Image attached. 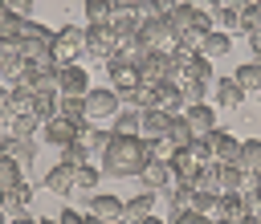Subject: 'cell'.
Listing matches in <instances>:
<instances>
[{
    "label": "cell",
    "instance_id": "17",
    "mask_svg": "<svg viewBox=\"0 0 261 224\" xmlns=\"http://www.w3.org/2000/svg\"><path fill=\"white\" fill-rule=\"evenodd\" d=\"M167 110H159V106H151V110H139V138H159L163 130H167Z\"/></svg>",
    "mask_w": 261,
    "mask_h": 224
},
{
    "label": "cell",
    "instance_id": "3",
    "mask_svg": "<svg viewBox=\"0 0 261 224\" xmlns=\"http://www.w3.org/2000/svg\"><path fill=\"white\" fill-rule=\"evenodd\" d=\"M49 53H53V61H57V65H65V61H77V57L86 53V37H82V29H77V24H65V29H53V41H49Z\"/></svg>",
    "mask_w": 261,
    "mask_h": 224
},
{
    "label": "cell",
    "instance_id": "18",
    "mask_svg": "<svg viewBox=\"0 0 261 224\" xmlns=\"http://www.w3.org/2000/svg\"><path fill=\"white\" fill-rule=\"evenodd\" d=\"M4 134H8V138H20V143H37L41 122H37L33 114H16V118H8V122H4Z\"/></svg>",
    "mask_w": 261,
    "mask_h": 224
},
{
    "label": "cell",
    "instance_id": "51",
    "mask_svg": "<svg viewBox=\"0 0 261 224\" xmlns=\"http://www.w3.org/2000/svg\"><path fill=\"white\" fill-rule=\"evenodd\" d=\"M4 98H8V86H0V106H4Z\"/></svg>",
    "mask_w": 261,
    "mask_h": 224
},
{
    "label": "cell",
    "instance_id": "52",
    "mask_svg": "<svg viewBox=\"0 0 261 224\" xmlns=\"http://www.w3.org/2000/svg\"><path fill=\"white\" fill-rule=\"evenodd\" d=\"M0 224H8V212H4V208H0Z\"/></svg>",
    "mask_w": 261,
    "mask_h": 224
},
{
    "label": "cell",
    "instance_id": "48",
    "mask_svg": "<svg viewBox=\"0 0 261 224\" xmlns=\"http://www.w3.org/2000/svg\"><path fill=\"white\" fill-rule=\"evenodd\" d=\"M12 224H37V216H29V212H20V216H12Z\"/></svg>",
    "mask_w": 261,
    "mask_h": 224
},
{
    "label": "cell",
    "instance_id": "13",
    "mask_svg": "<svg viewBox=\"0 0 261 224\" xmlns=\"http://www.w3.org/2000/svg\"><path fill=\"white\" fill-rule=\"evenodd\" d=\"M139 179H143V187H147V191H167V187L175 183L171 163H163V159H147V163H143V171H139Z\"/></svg>",
    "mask_w": 261,
    "mask_h": 224
},
{
    "label": "cell",
    "instance_id": "38",
    "mask_svg": "<svg viewBox=\"0 0 261 224\" xmlns=\"http://www.w3.org/2000/svg\"><path fill=\"white\" fill-rule=\"evenodd\" d=\"M57 114H65V118H73V122H86L82 98H61V94H57Z\"/></svg>",
    "mask_w": 261,
    "mask_h": 224
},
{
    "label": "cell",
    "instance_id": "53",
    "mask_svg": "<svg viewBox=\"0 0 261 224\" xmlns=\"http://www.w3.org/2000/svg\"><path fill=\"white\" fill-rule=\"evenodd\" d=\"M216 4H220V0H204V8H216Z\"/></svg>",
    "mask_w": 261,
    "mask_h": 224
},
{
    "label": "cell",
    "instance_id": "39",
    "mask_svg": "<svg viewBox=\"0 0 261 224\" xmlns=\"http://www.w3.org/2000/svg\"><path fill=\"white\" fill-rule=\"evenodd\" d=\"M159 16H163L159 0H139V4H135V20H139V24H147V20H159Z\"/></svg>",
    "mask_w": 261,
    "mask_h": 224
},
{
    "label": "cell",
    "instance_id": "46",
    "mask_svg": "<svg viewBox=\"0 0 261 224\" xmlns=\"http://www.w3.org/2000/svg\"><path fill=\"white\" fill-rule=\"evenodd\" d=\"M220 4H224V8H228V12H237V16H241V12H245V8H249V4H253V0H220Z\"/></svg>",
    "mask_w": 261,
    "mask_h": 224
},
{
    "label": "cell",
    "instance_id": "31",
    "mask_svg": "<svg viewBox=\"0 0 261 224\" xmlns=\"http://www.w3.org/2000/svg\"><path fill=\"white\" fill-rule=\"evenodd\" d=\"M86 159H90V147H86L82 138H73V143H65V147H57V163H61V167H69V171H73L77 163H86Z\"/></svg>",
    "mask_w": 261,
    "mask_h": 224
},
{
    "label": "cell",
    "instance_id": "26",
    "mask_svg": "<svg viewBox=\"0 0 261 224\" xmlns=\"http://www.w3.org/2000/svg\"><path fill=\"white\" fill-rule=\"evenodd\" d=\"M232 81L245 90V94H257L261 90V57H253V61H245V65H237V73H232Z\"/></svg>",
    "mask_w": 261,
    "mask_h": 224
},
{
    "label": "cell",
    "instance_id": "58",
    "mask_svg": "<svg viewBox=\"0 0 261 224\" xmlns=\"http://www.w3.org/2000/svg\"><path fill=\"white\" fill-rule=\"evenodd\" d=\"M257 94H261V90H257Z\"/></svg>",
    "mask_w": 261,
    "mask_h": 224
},
{
    "label": "cell",
    "instance_id": "49",
    "mask_svg": "<svg viewBox=\"0 0 261 224\" xmlns=\"http://www.w3.org/2000/svg\"><path fill=\"white\" fill-rule=\"evenodd\" d=\"M139 224H163V220H159V216H155V212H151V216H143V220H139Z\"/></svg>",
    "mask_w": 261,
    "mask_h": 224
},
{
    "label": "cell",
    "instance_id": "44",
    "mask_svg": "<svg viewBox=\"0 0 261 224\" xmlns=\"http://www.w3.org/2000/svg\"><path fill=\"white\" fill-rule=\"evenodd\" d=\"M57 224H82V212H73V208H61V212H57Z\"/></svg>",
    "mask_w": 261,
    "mask_h": 224
},
{
    "label": "cell",
    "instance_id": "22",
    "mask_svg": "<svg viewBox=\"0 0 261 224\" xmlns=\"http://www.w3.org/2000/svg\"><path fill=\"white\" fill-rule=\"evenodd\" d=\"M0 155H8L12 163H33L37 159V143H20V138H8V134H0Z\"/></svg>",
    "mask_w": 261,
    "mask_h": 224
},
{
    "label": "cell",
    "instance_id": "15",
    "mask_svg": "<svg viewBox=\"0 0 261 224\" xmlns=\"http://www.w3.org/2000/svg\"><path fill=\"white\" fill-rule=\"evenodd\" d=\"M20 65H24V41L0 37V77H16Z\"/></svg>",
    "mask_w": 261,
    "mask_h": 224
},
{
    "label": "cell",
    "instance_id": "40",
    "mask_svg": "<svg viewBox=\"0 0 261 224\" xmlns=\"http://www.w3.org/2000/svg\"><path fill=\"white\" fill-rule=\"evenodd\" d=\"M249 29H261V0H253V4L241 12V33H249Z\"/></svg>",
    "mask_w": 261,
    "mask_h": 224
},
{
    "label": "cell",
    "instance_id": "30",
    "mask_svg": "<svg viewBox=\"0 0 261 224\" xmlns=\"http://www.w3.org/2000/svg\"><path fill=\"white\" fill-rule=\"evenodd\" d=\"M237 167H241V171H261V138H241Z\"/></svg>",
    "mask_w": 261,
    "mask_h": 224
},
{
    "label": "cell",
    "instance_id": "43",
    "mask_svg": "<svg viewBox=\"0 0 261 224\" xmlns=\"http://www.w3.org/2000/svg\"><path fill=\"white\" fill-rule=\"evenodd\" d=\"M245 200H249V216L261 224V191H245Z\"/></svg>",
    "mask_w": 261,
    "mask_h": 224
},
{
    "label": "cell",
    "instance_id": "23",
    "mask_svg": "<svg viewBox=\"0 0 261 224\" xmlns=\"http://www.w3.org/2000/svg\"><path fill=\"white\" fill-rule=\"evenodd\" d=\"M155 106L167 110V114H179V110H184V94H179V86H175V81H159V86H155Z\"/></svg>",
    "mask_w": 261,
    "mask_h": 224
},
{
    "label": "cell",
    "instance_id": "54",
    "mask_svg": "<svg viewBox=\"0 0 261 224\" xmlns=\"http://www.w3.org/2000/svg\"><path fill=\"white\" fill-rule=\"evenodd\" d=\"M241 224H257V220H253V216H245V220H241Z\"/></svg>",
    "mask_w": 261,
    "mask_h": 224
},
{
    "label": "cell",
    "instance_id": "14",
    "mask_svg": "<svg viewBox=\"0 0 261 224\" xmlns=\"http://www.w3.org/2000/svg\"><path fill=\"white\" fill-rule=\"evenodd\" d=\"M179 114H184V122H188L192 134H208V130L216 126V110H212L208 102H188Z\"/></svg>",
    "mask_w": 261,
    "mask_h": 224
},
{
    "label": "cell",
    "instance_id": "6",
    "mask_svg": "<svg viewBox=\"0 0 261 224\" xmlns=\"http://www.w3.org/2000/svg\"><path fill=\"white\" fill-rule=\"evenodd\" d=\"M82 37H86V53L98 57V61H106V57L118 53V41H114V29L110 24H86Z\"/></svg>",
    "mask_w": 261,
    "mask_h": 224
},
{
    "label": "cell",
    "instance_id": "25",
    "mask_svg": "<svg viewBox=\"0 0 261 224\" xmlns=\"http://www.w3.org/2000/svg\"><path fill=\"white\" fill-rule=\"evenodd\" d=\"M98 179H102V167L94 159H86V163L73 167V191H98Z\"/></svg>",
    "mask_w": 261,
    "mask_h": 224
},
{
    "label": "cell",
    "instance_id": "50",
    "mask_svg": "<svg viewBox=\"0 0 261 224\" xmlns=\"http://www.w3.org/2000/svg\"><path fill=\"white\" fill-rule=\"evenodd\" d=\"M37 224H57V216H37Z\"/></svg>",
    "mask_w": 261,
    "mask_h": 224
},
{
    "label": "cell",
    "instance_id": "16",
    "mask_svg": "<svg viewBox=\"0 0 261 224\" xmlns=\"http://www.w3.org/2000/svg\"><path fill=\"white\" fill-rule=\"evenodd\" d=\"M29 204H33V183H12L4 195H0V208L8 212V216H20V212H29Z\"/></svg>",
    "mask_w": 261,
    "mask_h": 224
},
{
    "label": "cell",
    "instance_id": "19",
    "mask_svg": "<svg viewBox=\"0 0 261 224\" xmlns=\"http://www.w3.org/2000/svg\"><path fill=\"white\" fill-rule=\"evenodd\" d=\"M155 195H159V191H147V187H143L139 195L122 200V220H135V224H139L143 216H151V212H155Z\"/></svg>",
    "mask_w": 261,
    "mask_h": 224
},
{
    "label": "cell",
    "instance_id": "10",
    "mask_svg": "<svg viewBox=\"0 0 261 224\" xmlns=\"http://www.w3.org/2000/svg\"><path fill=\"white\" fill-rule=\"evenodd\" d=\"M86 90H90V73L82 65H73V61L57 65V94L61 98H82Z\"/></svg>",
    "mask_w": 261,
    "mask_h": 224
},
{
    "label": "cell",
    "instance_id": "8",
    "mask_svg": "<svg viewBox=\"0 0 261 224\" xmlns=\"http://www.w3.org/2000/svg\"><path fill=\"white\" fill-rule=\"evenodd\" d=\"M82 126H86V122H73V118H65V114H53V118L41 122V138L53 143V147H65V143H73V138L82 134Z\"/></svg>",
    "mask_w": 261,
    "mask_h": 224
},
{
    "label": "cell",
    "instance_id": "21",
    "mask_svg": "<svg viewBox=\"0 0 261 224\" xmlns=\"http://www.w3.org/2000/svg\"><path fill=\"white\" fill-rule=\"evenodd\" d=\"M228 49H232V33H224V29H212V33H204V41H200V53L212 61V57H228Z\"/></svg>",
    "mask_w": 261,
    "mask_h": 224
},
{
    "label": "cell",
    "instance_id": "41",
    "mask_svg": "<svg viewBox=\"0 0 261 224\" xmlns=\"http://www.w3.org/2000/svg\"><path fill=\"white\" fill-rule=\"evenodd\" d=\"M188 151H192L196 163H212V151H208V138H204V134H196V138L188 143Z\"/></svg>",
    "mask_w": 261,
    "mask_h": 224
},
{
    "label": "cell",
    "instance_id": "20",
    "mask_svg": "<svg viewBox=\"0 0 261 224\" xmlns=\"http://www.w3.org/2000/svg\"><path fill=\"white\" fill-rule=\"evenodd\" d=\"M167 163H171V175H175L179 183H192V179H196V171H200V163L192 159V151H188V147H175Z\"/></svg>",
    "mask_w": 261,
    "mask_h": 224
},
{
    "label": "cell",
    "instance_id": "24",
    "mask_svg": "<svg viewBox=\"0 0 261 224\" xmlns=\"http://www.w3.org/2000/svg\"><path fill=\"white\" fill-rule=\"evenodd\" d=\"M29 114H33L37 122H45V118H53V114H57V90H33V102H29Z\"/></svg>",
    "mask_w": 261,
    "mask_h": 224
},
{
    "label": "cell",
    "instance_id": "5",
    "mask_svg": "<svg viewBox=\"0 0 261 224\" xmlns=\"http://www.w3.org/2000/svg\"><path fill=\"white\" fill-rule=\"evenodd\" d=\"M139 41H143L147 49H163V53H171V49L179 45V37H175V29L167 24V16H159V20H147V24H139Z\"/></svg>",
    "mask_w": 261,
    "mask_h": 224
},
{
    "label": "cell",
    "instance_id": "33",
    "mask_svg": "<svg viewBox=\"0 0 261 224\" xmlns=\"http://www.w3.org/2000/svg\"><path fill=\"white\" fill-rule=\"evenodd\" d=\"M110 130H114V134H139V110H135V106H118Z\"/></svg>",
    "mask_w": 261,
    "mask_h": 224
},
{
    "label": "cell",
    "instance_id": "7",
    "mask_svg": "<svg viewBox=\"0 0 261 224\" xmlns=\"http://www.w3.org/2000/svg\"><path fill=\"white\" fill-rule=\"evenodd\" d=\"M106 73H110V90H114V94H126V90H135V86H139V65H135V61H126L122 53L106 57Z\"/></svg>",
    "mask_w": 261,
    "mask_h": 224
},
{
    "label": "cell",
    "instance_id": "29",
    "mask_svg": "<svg viewBox=\"0 0 261 224\" xmlns=\"http://www.w3.org/2000/svg\"><path fill=\"white\" fill-rule=\"evenodd\" d=\"M45 187H49L53 195H69V191H73V171L61 167V163H53V167L45 171Z\"/></svg>",
    "mask_w": 261,
    "mask_h": 224
},
{
    "label": "cell",
    "instance_id": "11",
    "mask_svg": "<svg viewBox=\"0 0 261 224\" xmlns=\"http://www.w3.org/2000/svg\"><path fill=\"white\" fill-rule=\"evenodd\" d=\"M86 212L106 220V224H114V220H122V200L110 195V191H86Z\"/></svg>",
    "mask_w": 261,
    "mask_h": 224
},
{
    "label": "cell",
    "instance_id": "2",
    "mask_svg": "<svg viewBox=\"0 0 261 224\" xmlns=\"http://www.w3.org/2000/svg\"><path fill=\"white\" fill-rule=\"evenodd\" d=\"M175 77H179V65H175L171 53H163V49H147V53H143V61H139V81L159 86V81H175Z\"/></svg>",
    "mask_w": 261,
    "mask_h": 224
},
{
    "label": "cell",
    "instance_id": "55",
    "mask_svg": "<svg viewBox=\"0 0 261 224\" xmlns=\"http://www.w3.org/2000/svg\"><path fill=\"white\" fill-rule=\"evenodd\" d=\"M175 4H196V0H175Z\"/></svg>",
    "mask_w": 261,
    "mask_h": 224
},
{
    "label": "cell",
    "instance_id": "34",
    "mask_svg": "<svg viewBox=\"0 0 261 224\" xmlns=\"http://www.w3.org/2000/svg\"><path fill=\"white\" fill-rule=\"evenodd\" d=\"M216 183H220V191H241V183H245V171H241L237 163H220V171H216Z\"/></svg>",
    "mask_w": 261,
    "mask_h": 224
},
{
    "label": "cell",
    "instance_id": "1",
    "mask_svg": "<svg viewBox=\"0 0 261 224\" xmlns=\"http://www.w3.org/2000/svg\"><path fill=\"white\" fill-rule=\"evenodd\" d=\"M94 163L110 179H130L147 163V138H139V134H110V143L102 147V155Z\"/></svg>",
    "mask_w": 261,
    "mask_h": 224
},
{
    "label": "cell",
    "instance_id": "57",
    "mask_svg": "<svg viewBox=\"0 0 261 224\" xmlns=\"http://www.w3.org/2000/svg\"><path fill=\"white\" fill-rule=\"evenodd\" d=\"M0 195H4V191H0Z\"/></svg>",
    "mask_w": 261,
    "mask_h": 224
},
{
    "label": "cell",
    "instance_id": "56",
    "mask_svg": "<svg viewBox=\"0 0 261 224\" xmlns=\"http://www.w3.org/2000/svg\"><path fill=\"white\" fill-rule=\"evenodd\" d=\"M114 224H135V220H114Z\"/></svg>",
    "mask_w": 261,
    "mask_h": 224
},
{
    "label": "cell",
    "instance_id": "12",
    "mask_svg": "<svg viewBox=\"0 0 261 224\" xmlns=\"http://www.w3.org/2000/svg\"><path fill=\"white\" fill-rule=\"evenodd\" d=\"M204 138H208V151H212V159H216V163H237V151H241V138H237V134H228V130H220V126H212Z\"/></svg>",
    "mask_w": 261,
    "mask_h": 224
},
{
    "label": "cell",
    "instance_id": "42",
    "mask_svg": "<svg viewBox=\"0 0 261 224\" xmlns=\"http://www.w3.org/2000/svg\"><path fill=\"white\" fill-rule=\"evenodd\" d=\"M4 8L12 16H33V0H4Z\"/></svg>",
    "mask_w": 261,
    "mask_h": 224
},
{
    "label": "cell",
    "instance_id": "37",
    "mask_svg": "<svg viewBox=\"0 0 261 224\" xmlns=\"http://www.w3.org/2000/svg\"><path fill=\"white\" fill-rule=\"evenodd\" d=\"M24 175H20V163H12L8 155H0V191H8L12 183H20Z\"/></svg>",
    "mask_w": 261,
    "mask_h": 224
},
{
    "label": "cell",
    "instance_id": "35",
    "mask_svg": "<svg viewBox=\"0 0 261 224\" xmlns=\"http://www.w3.org/2000/svg\"><path fill=\"white\" fill-rule=\"evenodd\" d=\"M114 4L110 0H86V24H110Z\"/></svg>",
    "mask_w": 261,
    "mask_h": 224
},
{
    "label": "cell",
    "instance_id": "9",
    "mask_svg": "<svg viewBox=\"0 0 261 224\" xmlns=\"http://www.w3.org/2000/svg\"><path fill=\"white\" fill-rule=\"evenodd\" d=\"M249 216V200L245 191H216V204H212V220H228V224H241Z\"/></svg>",
    "mask_w": 261,
    "mask_h": 224
},
{
    "label": "cell",
    "instance_id": "28",
    "mask_svg": "<svg viewBox=\"0 0 261 224\" xmlns=\"http://www.w3.org/2000/svg\"><path fill=\"white\" fill-rule=\"evenodd\" d=\"M212 94H216V102H220L224 110H237V106L245 102V90H241V86H237L232 77H220V81L212 86Z\"/></svg>",
    "mask_w": 261,
    "mask_h": 224
},
{
    "label": "cell",
    "instance_id": "47",
    "mask_svg": "<svg viewBox=\"0 0 261 224\" xmlns=\"http://www.w3.org/2000/svg\"><path fill=\"white\" fill-rule=\"evenodd\" d=\"M110 4H114V12H135L139 0H110Z\"/></svg>",
    "mask_w": 261,
    "mask_h": 224
},
{
    "label": "cell",
    "instance_id": "32",
    "mask_svg": "<svg viewBox=\"0 0 261 224\" xmlns=\"http://www.w3.org/2000/svg\"><path fill=\"white\" fill-rule=\"evenodd\" d=\"M163 138H167L171 147H188V143H192L196 134L188 130V122H184V114H171V118H167V130H163Z\"/></svg>",
    "mask_w": 261,
    "mask_h": 224
},
{
    "label": "cell",
    "instance_id": "45",
    "mask_svg": "<svg viewBox=\"0 0 261 224\" xmlns=\"http://www.w3.org/2000/svg\"><path fill=\"white\" fill-rule=\"evenodd\" d=\"M245 37H249V49H253V57H261V29H249Z\"/></svg>",
    "mask_w": 261,
    "mask_h": 224
},
{
    "label": "cell",
    "instance_id": "36",
    "mask_svg": "<svg viewBox=\"0 0 261 224\" xmlns=\"http://www.w3.org/2000/svg\"><path fill=\"white\" fill-rule=\"evenodd\" d=\"M212 204H216V191L192 187V195H188V208H192V212H204V216H212Z\"/></svg>",
    "mask_w": 261,
    "mask_h": 224
},
{
    "label": "cell",
    "instance_id": "4",
    "mask_svg": "<svg viewBox=\"0 0 261 224\" xmlns=\"http://www.w3.org/2000/svg\"><path fill=\"white\" fill-rule=\"evenodd\" d=\"M82 106H86V122H102V118H114L122 102H118V94H114L110 86H98V90L90 86V90L82 94Z\"/></svg>",
    "mask_w": 261,
    "mask_h": 224
},
{
    "label": "cell",
    "instance_id": "27",
    "mask_svg": "<svg viewBox=\"0 0 261 224\" xmlns=\"http://www.w3.org/2000/svg\"><path fill=\"white\" fill-rule=\"evenodd\" d=\"M196 8H200V4H171V8L163 12V16H167V24L175 29V37H184V33L192 29V20H196Z\"/></svg>",
    "mask_w": 261,
    "mask_h": 224
}]
</instances>
